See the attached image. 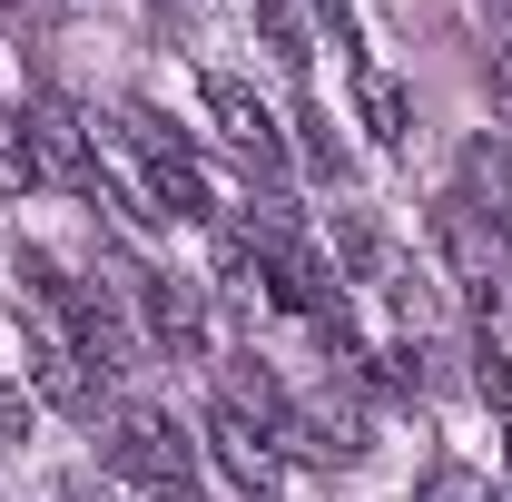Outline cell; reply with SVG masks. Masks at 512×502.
Masks as SVG:
<instances>
[{"label": "cell", "instance_id": "obj_11", "mask_svg": "<svg viewBox=\"0 0 512 502\" xmlns=\"http://www.w3.org/2000/svg\"><path fill=\"white\" fill-rule=\"evenodd\" d=\"M473 394H483L493 414H512V355L493 345V335H473Z\"/></svg>", "mask_w": 512, "mask_h": 502}, {"label": "cell", "instance_id": "obj_5", "mask_svg": "<svg viewBox=\"0 0 512 502\" xmlns=\"http://www.w3.org/2000/svg\"><path fill=\"white\" fill-rule=\"evenodd\" d=\"M138 325H148L158 355L197 365L207 355V286H188V276H138Z\"/></svg>", "mask_w": 512, "mask_h": 502}, {"label": "cell", "instance_id": "obj_3", "mask_svg": "<svg viewBox=\"0 0 512 502\" xmlns=\"http://www.w3.org/2000/svg\"><path fill=\"white\" fill-rule=\"evenodd\" d=\"M434 247H444L453 286L473 296V315H503V247H512V237H493V227L473 217V197H463V188L434 197Z\"/></svg>", "mask_w": 512, "mask_h": 502}, {"label": "cell", "instance_id": "obj_14", "mask_svg": "<svg viewBox=\"0 0 512 502\" xmlns=\"http://www.w3.org/2000/svg\"><path fill=\"white\" fill-rule=\"evenodd\" d=\"M316 10V30L335 40V50H365V30H355V0H306Z\"/></svg>", "mask_w": 512, "mask_h": 502}, {"label": "cell", "instance_id": "obj_9", "mask_svg": "<svg viewBox=\"0 0 512 502\" xmlns=\"http://www.w3.org/2000/svg\"><path fill=\"white\" fill-rule=\"evenodd\" d=\"M256 40H266V60L276 69H306L316 50H306V20L286 10V0H256Z\"/></svg>", "mask_w": 512, "mask_h": 502}, {"label": "cell", "instance_id": "obj_15", "mask_svg": "<svg viewBox=\"0 0 512 502\" xmlns=\"http://www.w3.org/2000/svg\"><path fill=\"white\" fill-rule=\"evenodd\" d=\"M20 443H30V394L0 375V453H20Z\"/></svg>", "mask_w": 512, "mask_h": 502}, {"label": "cell", "instance_id": "obj_12", "mask_svg": "<svg viewBox=\"0 0 512 502\" xmlns=\"http://www.w3.org/2000/svg\"><path fill=\"white\" fill-rule=\"evenodd\" d=\"M404 502H483V483H473L463 463H434V473H424V483H414Z\"/></svg>", "mask_w": 512, "mask_h": 502}, {"label": "cell", "instance_id": "obj_10", "mask_svg": "<svg viewBox=\"0 0 512 502\" xmlns=\"http://www.w3.org/2000/svg\"><path fill=\"white\" fill-rule=\"evenodd\" d=\"M296 128H306V168L345 188V148H335V128H325V109H316V99H296Z\"/></svg>", "mask_w": 512, "mask_h": 502}, {"label": "cell", "instance_id": "obj_13", "mask_svg": "<svg viewBox=\"0 0 512 502\" xmlns=\"http://www.w3.org/2000/svg\"><path fill=\"white\" fill-rule=\"evenodd\" d=\"M30 178H40V168H30V138H20V128L0 119V197H20Z\"/></svg>", "mask_w": 512, "mask_h": 502}, {"label": "cell", "instance_id": "obj_17", "mask_svg": "<svg viewBox=\"0 0 512 502\" xmlns=\"http://www.w3.org/2000/svg\"><path fill=\"white\" fill-rule=\"evenodd\" d=\"M503 483H512V434H503Z\"/></svg>", "mask_w": 512, "mask_h": 502}, {"label": "cell", "instance_id": "obj_16", "mask_svg": "<svg viewBox=\"0 0 512 502\" xmlns=\"http://www.w3.org/2000/svg\"><path fill=\"white\" fill-rule=\"evenodd\" d=\"M158 10H168V20H188V0H158Z\"/></svg>", "mask_w": 512, "mask_h": 502}, {"label": "cell", "instance_id": "obj_8", "mask_svg": "<svg viewBox=\"0 0 512 502\" xmlns=\"http://www.w3.org/2000/svg\"><path fill=\"white\" fill-rule=\"evenodd\" d=\"M355 119L375 128V148H404L414 138V99H404V79L384 60H355Z\"/></svg>", "mask_w": 512, "mask_h": 502}, {"label": "cell", "instance_id": "obj_18", "mask_svg": "<svg viewBox=\"0 0 512 502\" xmlns=\"http://www.w3.org/2000/svg\"><path fill=\"white\" fill-rule=\"evenodd\" d=\"M483 502H512V483H503V493H483Z\"/></svg>", "mask_w": 512, "mask_h": 502}, {"label": "cell", "instance_id": "obj_6", "mask_svg": "<svg viewBox=\"0 0 512 502\" xmlns=\"http://www.w3.org/2000/svg\"><path fill=\"white\" fill-rule=\"evenodd\" d=\"M207 119H217V138L247 158L256 178H276V168H286V128L266 119V99H256L247 79H207Z\"/></svg>", "mask_w": 512, "mask_h": 502}, {"label": "cell", "instance_id": "obj_2", "mask_svg": "<svg viewBox=\"0 0 512 502\" xmlns=\"http://www.w3.org/2000/svg\"><path fill=\"white\" fill-rule=\"evenodd\" d=\"M20 138H30V168H40L50 188L99 197V207H109V168H99V138H89V119H79L69 99H30V109H20Z\"/></svg>", "mask_w": 512, "mask_h": 502}, {"label": "cell", "instance_id": "obj_1", "mask_svg": "<svg viewBox=\"0 0 512 502\" xmlns=\"http://www.w3.org/2000/svg\"><path fill=\"white\" fill-rule=\"evenodd\" d=\"M109 473L138 483V493H158V502H197V443L178 434V414L128 404L119 424H109Z\"/></svg>", "mask_w": 512, "mask_h": 502}, {"label": "cell", "instance_id": "obj_4", "mask_svg": "<svg viewBox=\"0 0 512 502\" xmlns=\"http://www.w3.org/2000/svg\"><path fill=\"white\" fill-rule=\"evenodd\" d=\"M197 434H207V463H217V473H227V483H237L247 502H266L276 483H286V453L256 434L237 404H207V424H197Z\"/></svg>", "mask_w": 512, "mask_h": 502}, {"label": "cell", "instance_id": "obj_7", "mask_svg": "<svg viewBox=\"0 0 512 502\" xmlns=\"http://www.w3.org/2000/svg\"><path fill=\"white\" fill-rule=\"evenodd\" d=\"M463 197H473V217L493 237H512V158H503V138H463Z\"/></svg>", "mask_w": 512, "mask_h": 502}]
</instances>
